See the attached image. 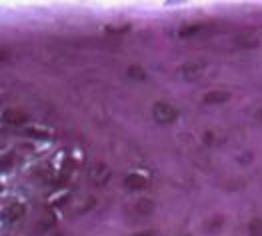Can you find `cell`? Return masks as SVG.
I'll return each mask as SVG.
<instances>
[{
  "instance_id": "52a82bcc",
  "label": "cell",
  "mask_w": 262,
  "mask_h": 236,
  "mask_svg": "<svg viewBox=\"0 0 262 236\" xmlns=\"http://www.w3.org/2000/svg\"><path fill=\"white\" fill-rule=\"evenodd\" d=\"M236 44H238V46H246V48L258 46V36L252 34V32H244V34L236 36Z\"/></svg>"
},
{
  "instance_id": "9c48e42d",
  "label": "cell",
  "mask_w": 262,
  "mask_h": 236,
  "mask_svg": "<svg viewBox=\"0 0 262 236\" xmlns=\"http://www.w3.org/2000/svg\"><path fill=\"white\" fill-rule=\"evenodd\" d=\"M248 234L250 236H262V218H252L248 224Z\"/></svg>"
},
{
  "instance_id": "ba28073f",
  "label": "cell",
  "mask_w": 262,
  "mask_h": 236,
  "mask_svg": "<svg viewBox=\"0 0 262 236\" xmlns=\"http://www.w3.org/2000/svg\"><path fill=\"white\" fill-rule=\"evenodd\" d=\"M202 72V66L200 64H188L182 68V74L186 78H198V74Z\"/></svg>"
},
{
  "instance_id": "9a60e30c",
  "label": "cell",
  "mask_w": 262,
  "mask_h": 236,
  "mask_svg": "<svg viewBox=\"0 0 262 236\" xmlns=\"http://www.w3.org/2000/svg\"><path fill=\"white\" fill-rule=\"evenodd\" d=\"M260 116H262V112H260Z\"/></svg>"
},
{
  "instance_id": "7c38bea8",
  "label": "cell",
  "mask_w": 262,
  "mask_h": 236,
  "mask_svg": "<svg viewBox=\"0 0 262 236\" xmlns=\"http://www.w3.org/2000/svg\"><path fill=\"white\" fill-rule=\"evenodd\" d=\"M128 76H132V78H136V80H142V78H146V72H144L140 66H130V68H128Z\"/></svg>"
},
{
  "instance_id": "5bb4252c",
  "label": "cell",
  "mask_w": 262,
  "mask_h": 236,
  "mask_svg": "<svg viewBox=\"0 0 262 236\" xmlns=\"http://www.w3.org/2000/svg\"><path fill=\"white\" fill-rule=\"evenodd\" d=\"M53 236H62V234H53Z\"/></svg>"
},
{
  "instance_id": "277c9868",
  "label": "cell",
  "mask_w": 262,
  "mask_h": 236,
  "mask_svg": "<svg viewBox=\"0 0 262 236\" xmlns=\"http://www.w3.org/2000/svg\"><path fill=\"white\" fill-rule=\"evenodd\" d=\"M88 176H90V180H92V182L106 184V182H108V178H110V168H108L106 164H102V162L92 164V166H90Z\"/></svg>"
},
{
  "instance_id": "8992f818",
  "label": "cell",
  "mask_w": 262,
  "mask_h": 236,
  "mask_svg": "<svg viewBox=\"0 0 262 236\" xmlns=\"http://www.w3.org/2000/svg\"><path fill=\"white\" fill-rule=\"evenodd\" d=\"M124 184H126L128 188H132V190H140V188H144V186L148 184V180H146L142 174L134 172V174H130V176L124 178Z\"/></svg>"
},
{
  "instance_id": "7a4b0ae2",
  "label": "cell",
  "mask_w": 262,
  "mask_h": 236,
  "mask_svg": "<svg viewBox=\"0 0 262 236\" xmlns=\"http://www.w3.org/2000/svg\"><path fill=\"white\" fill-rule=\"evenodd\" d=\"M24 212H27V206L22 202H8L2 208V218H4V222H16L24 216Z\"/></svg>"
},
{
  "instance_id": "2e32d148",
  "label": "cell",
  "mask_w": 262,
  "mask_h": 236,
  "mask_svg": "<svg viewBox=\"0 0 262 236\" xmlns=\"http://www.w3.org/2000/svg\"><path fill=\"white\" fill-rule=\"evenodd\" d=\"M184 236H188V234H184Z\"/></svg>"
},
{
  "instance_id": "5b68a950",
  "label": "cell",
  "mask_w": 262,
  "mask_h": 236,
  "mask_svg": "<svg viewBox=\"0 0 262 236\" xmlns=\"http://www.w3.org/2000/svg\"><path fill=\"white\" fill-rule=\"evenodd\" d=\"M228 98H230L228 92H224V90H214V92H208V94L204 96V102H206V104H222V102H226Z\"/></svg>"
},
{
  "instance_id": "4fadbf2b",
  "label": "cell",
  "mask_w": 262,
  "mask_h": 236,
  "mask_svg": "<svg viewBox=\"0 0 262 236\" xmlns=\"http://www.w3.org/2000/svg\"><path fill=\"white\" fill-rule=\"evenodd\" d=\"M134 236H152V232H142V234H134Z\"/></svg>"
},
{
  "instance_id": "3957f363",
  "label": "cell",
  "mask_w": 262,
  "mask_h": 236,
  "mask_svg": "<svg viewBox=\"0 0 262 236\" xmlns=\"http://www.w3.org/2000/svg\"><path fill=\"white\" fill-rule=\"evenodd\" d=\"M2 120L4 124H10V126H20V124H27L28 122V114L27 112H20L16 108H8L2 112Z\"/></svg>"
},
{
  "instance_id": "6da1fadb",
  "label": "cell",
  "mask_w": 262,
  "mask_h": 236,
  "mask_svg": "<svg viewBox=\"0 0 262 236\" xmlns=\"http://www.w3.org/2000/svg\"><path fill=\"white\" fill-rule=\"evenodd\" d=\"M152 116H154V120H158V122L168 124V122L176 120L178 112H176V108H174V106L168 104V102H156L154 108H152Z\"/></svg>"
},
{
  "instance_id": "30bf717a",
  "label": "cell",
  "mask_w": 262,
  "mask_h": 236,
  "mask_svg": "<svg viewBox=\"0 0 262 236\" xmlns=\"http://www.w3.org/2000/svg\"><path fill=\"white\" fill-rule=\"evenodd\" d=\"M136 210H138L140 214H150V212L154 210V204H152V200H138Z\"/></svg>"
},
{
  "instance_id": "8fae6325",
  "label": "cell",
  "mask_w": 262,
  "mask_h": 236,
  "mask_svg": "<svg viewBox=\"0 0 262 236\" xmlns=\"http://www.w3.org/2000/svg\"><path fill=\"white\" fill-rule=\"evenodd\" d=\"M220 226H224V218H220V216H218V218H212L208 224H206V230H210V232H216Z\"/></svg>"
}]
</instances>
